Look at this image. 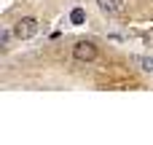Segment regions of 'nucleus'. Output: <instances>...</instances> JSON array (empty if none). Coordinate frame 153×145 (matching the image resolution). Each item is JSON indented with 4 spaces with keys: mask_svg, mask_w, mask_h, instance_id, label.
Wrapping results in <instances>:
<instances>
[{
    "mask_svg": "<svg viewBox=\"0 0 153 145\" xmlns=\"http://www.w3.org/2000/svg\"><path fill=\"white\" fill-rule=\"evenodd\" d=\"M8 40H11V32H8V30H3V35H0V43H3V46H8Z\"/></svg>",
    "mask_w": 153,
    "mask_h": 145,
    "instance_id": "nucleus-5",
    "label": "nucleus"
},
{
    "mask_svg": "<svg viewBox=\"0 0 153 145\" xmlns=\"http://www.w3.org/2000/svg\"><path fill=\"white\" fill-rule=\"evenodd\" d=\"M132 62L134 65H140V70H145V73H153V57H132Z\"/></svg>",
    "mask_w": 153,
    "mask_h": 145,
    "instance_id": "nucleus-4",
    "label": "nucleus"
},
{
    "mask_svg": "<svg viewBox=\"0 0 153 145\" xmlns=\"http://www.w3.org/2000/svg\"><path fill=\"white\" fill-rule=\"evenodd\" d=\"M38 30H40V24H38L35 16H24V19H19V22L13 24V35H16L19 40H30L32 35H38Z\"/></svg>",
    "mask_w": 153,
    "mask_h": 145,
    "instance_id": "nucleus-1",
    "label": "nucleus"
},
{
    "mask_svg": "<svg viewBox=\"0 0 153 145\" xmlns=\"http://www.w3.org/2000/svg\"><path fill=\"white\" fill-rule=\"evenodd\" d=\"M73 57H75L78 62H94V59L100 57V51H97V46H94L91 40H78V43L73 46Z\"/></svg>",
    "mask_w": 153,
    "mask_h": 145,
    "instance_id": "nucleus-2",
    "label": "nucleus"
},
{
    "mask_svg": "<svg viewBox=\"0 0 153 145\" xmlns=\"http://www.w3.org/2000/svg\"><path fill=\"white\" fill-rule=\"evenodd\" d=\"M97 5L105 16H118L124 11V0H97Z\"/></svg>",
    "mask_w": 153,
    "mask_h": 145,
    "instance_id": "nucleus-3",
    "label": "nucleus"
}]
</instances>
